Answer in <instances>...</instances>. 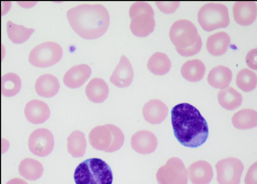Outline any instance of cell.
<instances>
[{
    "instance_id": "38",
    "label": "cell",
    "mask_w": 257,
    "mask_h": 184,
    "mask_svg": "<svg viewBox=\"0 0 257 184\" xmlns=\"http://www.w3.org/2000/svg\"><path fill=\"white\" fill-rule=\"evenodd\" d=\"M6 184H28L23 179L20 178H14L9 180Z\"/></svg>"
},
{
    "instance_id": "34",
    "label": "cell",
    "mask_w": 257,
    "mask_h": 184,
    "mask_svg": "<svg viewBox=\"0 0 257 184\" xmlns=\"http://www.w3.org/2000/svg\"><path fill=\"white\" fill-rule=\"evenodd\" d=\"M202 42L199 35L195 43L192 46L186 48H176L178 53L183 56H190L198 53L201 49Z\"/></svg>"
},
{
    "instance_id": "37",
    "label": "cell",
    "mask_w": 257,
    "mask_h": 184,
    "mask_svg": "<svg viewBox=\"0 0 257 184\" xmlns=\"http://www.w3.org/2000/svg\"><path fill=\"white\" fill-rule=\"evenodd\" d=\"M245 62L249 68L257 70V48L251 49L247 52Z\"/></svg>"
},
{
    "instance_id": "21",
    "label": "cell",
    "mask_w": 257,
    "mask_h": 184,
    "mask_svg": "<svg viewBox=\"0 0 257 184\" xmlns=\"http://www.w3.org/2000/svg\"><path fill=\"white\" fill-rule=\"evenodd\" d=\"M85 94L91 102L94 103L102 102L108 96V85L101 78H93L87 84Z\"/></svg>"
},
{
    "instance_id": "29",
    "label": "cell",
    "mask_w": 257,
    "mask_h": 184,
    "mask_svg": "<svg viewBox=\"0 0 257 184\" xmlns=\"http://www.w3.org/2000/svg\"><path fill=\"white\" fill-rule=\"evenodd\" d=\"M35 30L18 25L11 21L7 22V32L8 38L14 44H19L27 41Z\"/></svg>"
},
{
    "instance_id": "24",
    "label": "cell",
    "mask_w": 257,
    "mask_h": 184,
    "mask_svg": "<svg viewBox=\"0 0 257 184\" xmlns=\"http://www.w3.org/2000/svg\"><path fill=\"white\" fill-rule=\"evenodd\" d=\"M205 69V66L201 60L194 59L186 62L182 65L181 73L187 80L197 82L203 78Z\"/></svg>"
},
{
    "instance_id": "31",
    "label": "cell",
    "mask_w": 257,
    "mask_h": 184,
    "mask_svg": "<svg viewBox=\"0 0 257 184\" xmlns=\"http://www.w3.org/2000/svg\"><path fill=\"white\" fill-rule=\"evenodd\" d=\"M236 84L242 91L251 92L256 86L257 75L254 72L248 68H243L237 74Z\"/></svg>"
},
{
    "instance_id": "23",
    "label": "cell",
    "mask_w": 257,
    "mask_h": 184,
    "mask_svg": "<svg viewBox=\"0 0 257 184\" xmlns=\"http://www.w3.org/2000/svg\"><path fill=\"white\" fill-rule=\"evenodd\" d=\"M233 126L238 130H248L257 126V111L244 108L235 113L232 117Z\"/></svg>"
},
{
    "instance_id": "7",
    "label": "cell",
    "mask_w": 257,
    "mask_h": 184,
    "mask_svg": "<svg viewBox=\"0 0 257 184\" xmlns=\"http://www.w3.org/2000/svg\"><path fill=\"white\" fill-rule=\"evenodd\" d=\"M199 34L194 24L187 20L175 22L171 26L169 36L176 48H186L193 46Z\"/></svg>"
},
{
    "instance_id": "5",
    "label": "cell",
    "mask_w": 257,
    "mask_h": 184,
    "mask_svg": "<svg viewBox=\"0 0 257 184\" xmlns=\"http://www.w3.org/2000/svg\"><path fill=\"white\" fill-rule=\"evenodd\" d=\"M62 47L54 42H46L34 47L29 56L30 63L38 68H47L57 63L62 58Z\"/></svg>"
},
{
    "instance_id": "28",
    "label": "cell",
    "mask_w": 257,
    "mask_h": 184,
    "mask_svg": "<svg viewBox=\"0 0 257 184\" xmlns=\"http://www.w3.org/2000/svg\"><path fill=\"white\" fill-rule=\"evenodd\" d=\"M147 67L154 74L163 76L168 73L171 68V62L164 53L156 52L149 58Z\"/></svg>"
},
{
    "instance_id": "25",
    "label": "cell",
    "mask_w": 257,
    "mask_h": 184,
    "mask_svg": "<svg viewBox=\"0 0 257 184\" xmlns=\"http://www.w3.org/2000/svg\"><path fill=\"white\" fill-rule=\"evenodd\" d=\"M219 104L224 108L232 110L242 104V95L231 86L220 90L217 96Z\"/></svg>"
},
{
    "instance_id": "33",
    "label": "cell",
    "mask_w": 257,
    "mask_h": 184,
    "mask_svg": "<svg viewBox=\"0 0 257 184\" xmlns=\"http://www.w3.org/2000/svg\"><path fill=\"white\" fill-rule=\"evenodd\" d=\"M143 13H147L154 16V12L152 7L146 2H137L134 3L129 10V15L131 18Z\"/></svg>"
},
{
    "instance_id": "1",
    "label": "cell",
    "mask_w": 257,
    "mask_h": 184,
    "mask_svg": "<svg viewBox=\"0 0 257 184\" xmlns=\"http://www.w3.org/2000/svg\"><path fill=\"white\" fill-rule=\"evenodd\" d=\"M171 114L174 136L182 145L195 148L206 141L208 126L197 108L188 103H181L172 108Z\"/></svg>"
},
{
    "instance_id": "26",
    "label": "cell",
    "mask_w": 257,
    "mask_h": 184,
    "mask_svg": "<svg viewBox=\"0 0 257 184\" xmlns=\"http://www.w3.org/2000/svg\"><path fill=\"white\" fill-rule=\"evenodd\" d=\"M44 168L39 161L31 158L23 160L19 166L20 174L29 180H36L43 174Z\"/></svg>"
},
{
    "instance_id": "18",
    "label": "cell",
    "mask_w": 257,
    "mask_h": 184,
    "mask_svg": "<svg viewBox=\"0 0 257 184\" xmlns=\"http://www.w3.org/2000/svg\"><path fill=\"white\" fill-rule=\"evenodd\" d=\"M155 27L154 16L147 13L139 14L132 18L130 29L138 37H146L152 33Z\"/></svg>"
},
{
    "instance_id": "17",
    "label": "cell",
    "mask_w": 257,
    "mask_h": 184,
    "mask_svg": "<svg viewBox=\"0 0 257 184\" xmlns=\"http://www.w3.org/2000/svg\"><path fill=\"white\" fill-rule=\"evenodd\" d=\"M112 136L107 124L93 128L89 134V142L94 149L105 152L111 144Z\"/></svg>"
},
{
    "instance_id": "32",
    "label": "cell",
    "mask_w": 257,
    "mask_h": 184,
    "mask_svg": "<svg viewBox=\"0 0 257 184\" xmlns=\"http://www.w3.org/2000/svg\"><path fill=\"white\" fill-rule=\"evenodd\" d=\"M107 126L111 132L112 140L111 145L105 152H112L121 148L124 143V136L121 130L116 126L111 124H107Z\"/></svg>"
},
{
    "instance_id": "35",
    "label": "cell",
    "mask_w": 257,
    "mask_h": 184,
    "mask_svg": "<svg viewBox=\"0 0 257 184\" xmlns=\"http://www.w3.org/2000/svg\"><path fill=\"white\" fill-rule=\"evenodd\" d=\"M158 8L163 13L172 14L174 13L180 4V2H155Z\"/></svg>"
},
{
    "instance_id": "11",
    "label": "cell",
    "mask_w": 257,
    "mask_h": 184,
    "mask_svg": "<svg viewBox=\"0 0 257 184\" xmlns=\"http://www.w3.org/2000/svg\"><path fill=\"white\" fill-rule=\"evenodd\" d=\"M233 15L235 22L241 26L252 24L257 16V4L253 1H237L233 6Z\"/></svg>"
},
{
    "instance_id": "6",
    "label": "cell",
    "mask_w": 257,
    "mask_h": 184,
    "mask_svg": "<svg viewBox=\"0 0 257 184\" xmlns=\"http://www.w3.org/2000/svg\"><path fill=\"white\" fill-rule=\"evenodd\" d=\"M188 172L182 160L177 157L169 158L156 174L159 184H187Z\"/></svg>"
},
{
    "instance_id": "13",
    "label": "cell",
    "mask_w": 257,
    "mask_h": 184,
    "mask_svg": "<svg viewBox=\"0 0 257 184\" xmlns=\"http://www.w3.org/2000/svg\"><path fill=\"white\" fill-rule=\"evenodd\" d=\"M188 177L193 184H209L213 176L211 164L204 160L196 161L189 166Z\"/></svg>"
},
{
    "instance_id": "4",
    "label": "cell",
    "mask_w": 257,
    "mask_h": 184,
    "mask_svg": "<svg viewBox=\"0 0 257 184\" xmlns=\"http://www.w3.org/2000/svg\"><path fill=\"white\" fill-rule=\"evenodd\" d=\"M197 18L202 29L208 32L225 28L230 23L227 6L220 3L209 2L203 5L198 11Z\"/></svg>"
},
{
    "instance_id": "16",
    "label": "cell",
    "mask_w": 257,
    "mask_h": 184,
    "mask_svg": "<svg viewBox=\"0 0 257 184\" xmlns=\"http://www.w3.org/2000/svg\"><path fill=\"white\" fill-rule=\"evenodd\" d=\"M91 73V69L88 65L83 64L76 65L65 72L63 82L69 88H78L87 81Z\"/></svg>"
},
{
    "instance_id": "20",
    "label": "cell",
    "mask_w": 257,
    "mask_h": 184,
    "mask_svg": "<svg viewBox=\"0 0 257 184\" xmlns=\"http://www.w3.org/2000/svg\"><path fill=\"white\" fill-rule=\"evenodd\" d=\"M232 77V72L229 68L219 65L210 70L207 76V82L213 88L224 89L228 87Z\"/></svg>"
},
{
    "instance_id": "9",
    "label": "cell",
    "mask_w": 257,
    "mask_h": 184,
    "mask_svg": "<svg viewBox=\"0 0 257 184\" xmlns=\"http://www.w3.org/2000/svg\"><path fill=\"white\" fill-rule=\"evenodd\" d=\"M30 152L38 156L45 157L50 154L54 146L52 133L47 128H41L34 130L28 140Z\"/></svg>"
},
{
    "instance_id": "22",
    "label": "cell",
    "mask_w": 257,
    "mask_h": 184,
    "mask_svg": "<svg viewBox=\"0 0 257 184\" xmlns=\"http://www.w3.org/2000/svg\"><path fill=\"white\" fill-rule=\"evenodd\" d=\"M230 41V36L226 32H220L212 34L206 41L207 51L213 56H221L227 50Z\"/></svg>"
},
{
    "instance_id": "3",
    "label": "cell",
    "mask_w": 257,
    "mask_h": 184,
    "mask_svg": "<svg viewBox=\"0 0 257 184\" xmlns=\"http://www.w3.org/2000/svg\"><path fill=\"white\" fill-rule=\"evenodd\" d=\"M75 184H112V172L109 166L99 158H90L80 163L74 172Z\"/></svg>"
},
{
    "instance_id": "15",
    "label": "cell",
    "mask_w": 257,
    "mask_h": 184,
    "mask_svg": "<svg viewBox=\"0 0 257 184\" xmlns=\"http://www.w3.org/2000/svg\"><path fill=\"white\" fill-rule=\"evenodd\" d=\"M24 114L30 122L40 124L44 123L49 118L50 110L45 102L38 100H32L27 103Z\"/></svg>"
},
{
    "instance_id": "36",
    "label": "cell",
    "mask_w": 257,
    "mask_h": 184,
    "mask_svg": "<svg viewBox=\"0 0 257 184\" xmlns=\"http://www.w3.org/2000/svg\"><path fill=\"white\" fill-rule=\"evenodd\" d=\"M245 184H257V162L248 168L244 178Z\"/></svg>"
},
{
    "instance_id": "2",
    "label": "cell",
    "mask_w": 257,
    "mask_h": 184,
    "mask_svg": "<svg viewBox=\"0 0 257 184\" xmlns=\"http://www.w3.org/2000/svg\"><path fill=\"white\" fill-rule=\"evenodd\" d=\"M66 15L72 28L86 40L101 36L109 25L108 12L100 4H80L70 8Z\"/></svg>"
},
{
    "instance_id": "19",
    "label": "cell",
    "mask_w": 257,
    "mask_h": 184,
    "mask_svg": "<svg viewBox=\"0 0 257 184\" xmlns=\"http://www.w3.org/2000/svg\"><path fill=\"white\" fill-rule=\"evenodd\" d=\"M37 94L42 97L49 98L59 92L60 84L57 78L53 74H45L40 76L35 84Z\"/></svg>"
},
{
    "instance_id": "8",
    "label": "cell",
    "mask_w": 257,
    "mask_h": 184,
    "mask_svg": "<svg viewBox=\"0 0 257 184\" xmlns=\"http://www.w3.org/2000/svg\"><path fill=\"white\" fill-rule=\"evenodd\" d=\"M219 184H239L244 169L242 162L233 157L223 158L215 165Z\"/></svg>"
},
{
    "instance_id": "12",
    "label": "cell",
    "mask_w": 257,
    "mask_h": 184,
    "mask_svg": "<svg viewBox=\"0 0 257 184\" xmlns=\"http://www.w3.org/2000/svg\"><path fill=\"white\" fill-rule=\"evenodd\" d=\"M134 70L129 60L124 55L113 70L109 80L117 87L123 88L130 86L134 78Z\"/></svg>"
},
{
    "instance_id": "10",
    "label": "cell",
    "mask_w": 257,
    "mask_h": 184,
    "mask_svg": "<svg viewBox=\"0 0 257 184\" xmlns=\"http://www.w3.org/2000/svg\"><path fill=\"white\" fill-rule=\"evenodd\" d=\"M133 149L141 154H148L154 152L158 146V140L152 132L141 130L135 133L131 138Z\"/></svg>"
},
{
    "instance_id": "30",
    "label": "cell",
    "mask_w": 257,
    "mask_h": 184,
    "mask_svg": "<svg viewBox=\"0 0 257 184\" xmlns=\"http://www.w3.org/2000/svg\"><path fill=\"white\" fill-rule=\"evenodd\" d=\"M1 92L3 96L11 97L20 90L22 82L19 76L13 72H9L2 76Z\"/></svg>"
},
{
    "instance_id": "27",
    "label": "cell",
    "mask_w": 257,
    "mask_h": 184,
    "mask_svg": "<svg viewBox=\"0 0 257 184\" xmlns=\"http://www.w3.org/2000/svg\"><path fill=\"white\" fill-rule=\"evenodd\" d=\"M67 150L73 158L82 157L86 152L87 142L84 134L78 130L72 132L67 138Z\"/></svg>"
},
{
    "instance_id": "14",
    "label": "cell",
    "mask_w": 257,
    "mask_h": 184,
    "mask_svg": "<svg viewBox=\"0 0 257 184\" xmlns=\"http://www.w3.org/2000/svg\"><path fill=\"white\" fill-rule=\"evenodd\" d=\"M168 108L166 104L158 99L151 100L143 108L144 119L152 124H159L167 118Z\"/></svg>"
}]
</instances>
